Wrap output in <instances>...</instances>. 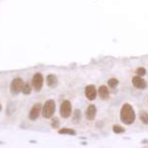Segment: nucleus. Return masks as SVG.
<instances>
[{
    "mask_svg": "<svg viewBox=\"0 0 148 148\" xmlns=\"http://www.w3.org/2000/svg\"><path fill=\"white\" fill-rule=\"evenodd\" d=\"M58 133L59 134H68V135H75L76 134L75 130H71V128H67V127H64V128L59 130Z\"/></svg>",
    "mask_w": 148,
    "mask_h": 148,
    "instance_id": "nucleus-12",
    "label": "nucleus"
},
{
    "mask_svg": "<svg viewBox=\"0 0 148 148\" xmlns=\"http://www.w3.org/2000/svg\"><path fill=\"white\" fill-rule=\"evenodd\" d=\"M76 118H77L78 121H80V119H81V113H80L79 110H75V111H74V118H73V121H75V120H76Z\"/></svg>",
    "mask_w": 148,
    "mask_h": 148,
    "instance_id": "nucleus-19",
    "label": "nucleus"
},
{
    "mask_svg": "<svg viewBox=\"0 0 148 148\" xmlns=\"http://www.w3.org/2000/svg\"><path fill=\"white\" fill-rule=\"evenodd\" d=\"M42 104L40 103H37L34 106L32 107V109L30 110V113H29V119L31 121H36L40 116V114H42Z\"/></svg>",
    "mask_w": 148,
    "mask_h": 148,
    "instance_id": "nucleus-6",
    "label": "nucleus"
},
{
    "mask_svg": "<svg viewBox=\"0 0 148 148\" xmlns=\"http://www.w3.org/2000/svg\"><path fill=\"white\" fill-rule=\"evenodd\" d=\"M31 92H32V88H31L30 84H29V83H25L22 89V93L24 95H30Z\"/></svg>",
    "mask_w": 148,
    "mask_h": 148,
    "instance_id": "nucleus-14",
    "label": "nucleus"
},
{
    "mask_svg": "<svg viewBox=\"0 0 148 148\" xmlns=\"http://www.w3.org/2000/svg\"><path fill=\"white\" fill-rule=\"evenodd\" d=\"M97 94H98L97 89L94 85H88L85 88V95L89 101H93V100L96 99Z\"/></svg>",
    "mask_w": 148,
    "mask_h": 148,
    "instance_id": "nucleus-7",
    "label": "nucleus"
},
{
    "mask_svg": "<svg viewBox=\"0 0 148 148\" xmlns=\"http://www.w3.org/2000/svg\"><path fill=\"white\" fill-rule=\"evenodd\" d=\"M121 121L125 125H132L135 121V113L132 106L127 103L123 105L121 110Z\"/></svg>",
    "mask_w": 148,
    "mask_h": 148,
    "instance_id": "nucleus-1",
    "label": "nucleus"
},
{
    "mask_svg": "<svg viewBox=\"0 0 148 148\" xmlns=\"http://www.w3.org/2000/svg\"><path fill=\"white\" fill-rule=\"evenodd\" d=\"M139 119L144 125H148V114L145 111H141L139 113Z\"/></svg>",
    "mask_w": 148,
    "mask_h": 148,
    "instance_id": "nucleus-13",
    "label": "nucleus"
},
{
    "mask_svg": "<svg viewBox=\"0 0 148 148\" xmlns=\"http://www.w3.org/2000/svg\"><path fill=\"white\" fill-rule=\"evenodd\" d=\"M97 114V109L94 105H89V107L86 110V118L88 121H93L95 120Z\"/></svg>",
    "mask_w": 148,
    "mask_h": 148,
    "instance_id": "nucleus-9",
    "label": "nucleus"
},
{
    "mask_svg": "<svg viewBox=\"0 0 148 148\" xmlns=\"http://www.w3.org/2000/svg\"><path fill=\"white\" fill-rule=\"evenodd\" d=\"M1 111H2V105L0 104V112H1Z\"/></svg>",
    "mask_w": 148,
    "mask_h": 148,
    "instance_id": "nucleus-20",
    "label": "nucleus"
},
{
    "mask_svg": "<svg viewBox=\"0 0 148 148\" xmlns=\"http://www.w3.org/2000/svg\"><path fill=\"white\" fill-rule=\"evenodd\" d=\"M145 73H146V69H145V68L139 67V68L136 69V74H137V75L143 76V75H145Z\"/></svg>",
    "mask_w": 148,
    "mask_h": 148,
    "instance_id": "nucleus-17",
    "label": "nucleus"
},
{
    "mask_svg": "<svg viewBox=\"0 0 148 148\" xmlns=\"http://www.w3.org/2000/svg\"><path fill=\"white\" fill-rule=\"evenodd\" d=\"M47 84L49 88H56L58 84V80L57 77L54 74H49L47 76Z\"/></svg>",
    "mask_w": 148,
    "mask_h": 148,
    "instance_id": "nucleus-10",
    "label": "nucleus"
},
{
    "mask_svg": "<svg viewBox=\"0 0 148 148\" xmlns=\"http://www.w3.org/2000/svg\"><path fill=\"white\" fill-rule=\"evenodd\" d=\"M58 125H59V121H58V119H57V118H53V119H52L51 126H52L53 128H57V127H58Z\"/></svg>",
    "mask_w": 148,
    "mask_h": 148,
    "instance_id": "nucleus-18",
    "label": "nucleus"
},
{
    "mask_svg": "<svg viewBox=\"0 0 148 148\" xmlns=\"http://www.w3.org/2000/svg\"><path fill=\"white\" fill-rule=\"evenodd\" d=\"M113 130H114V133H123V132H125V128L121 127V126H120V125H114Z\"/></svg>",
    "mask_w": 148,
    "mask_h": 148,
    "instance_id": "nucleus-16",
    "label": "nucleus"
},
{
    "mask_svg": "<svg viewBox=\"0 0 148 148\" xmlns=\"http://www.w3.org/2000/svg\"><path fill=\"white\" fill-rule=\"evenodd\" d=\"M132 84L135 88H137V89H141V90L145 89V88L147 87L146 81L143 79V78H141V76H139V75L134 76V77L132 78Z\"/></svg>",
    "mask_w": 148,
    "mask_h": 148,
    "instance_id": "nucleus-8",
    "label": "nucleus"
},
{
    "mask_svg": "<svg viewBox=\"0 0 148 148\" xmlns=\"http://www.w3.org/2000/svg\"><path fill=\"white\" fill-rule=\"evenodd\" d=\"M118 84H119V80L116 79V78H111V79H109L108 81V85H109V87H111V88L116 87Z\"/></svg>",
    "mask_w": 148,
    "mask_h": 148,
    "instance_id": "nucleus-15",
    "label": "nucleus"
},
{
    "mask_svg": "<svg viewBox=\"0 0 148 148\" xmlns=\"http://www.w3.org/2000/svg\"><path fill=\"white\" fill-rule=\"evenodd\" d=\"M98 94H99V96L102 100H107V99H109V97H110L109 89L104 85L100 86L99 90H98Z\"/></svg>",
    "mask_w": 148,
    "mask_h": 148,
    "instance_id": "nucleus-11",
    "label": "nucleus"
},
{
    "mask_svg": "<svg viewBox=\"0 0 148 148\" xmlns=\"http://www.w3.org/2000/svg\"><path fill=\"white\" fill-rule=\"evenodd\" d=\"M54 112H56V103L53 100L49 99L42 106V114L45 119H51L53 116Z\"/></svg>",
    "mask_w": 148,
    "mask_h": 148,
    "instance_id": "nucleus-2",
    "label": "nucleus"
},
{
    "mask_svg": "<svg viewBox=\"0 0 148 148\" xmlns=\"http://www.w3.org/2000/svg\"><path fill=\"white\" fill-rule=\"evenodd\" d=\"M32 84L34 89L37 92H40L42 88V85H44V76H42V73L38 72L36 73L34 76H33L32 79Z\"/></svg>",
    "mask_w": 148,
    "mask_h": 148,
    "instance_id": "nucleus-5",
    "label": "nucleus"
},
{
    "mask_svg": "<svg viewBox=\"0 0 148 148\" xmlns=\"http://www.w3.org/2000/svg\"><path fill=\"white\" fill-rule=\"evenodd\" d=\"M71 111H72V108H71L70 101L64 100L60 105V110H59L60 116H62L63 119H67L71 116Z\"/></svg>",
    "mask_w": 148,
    "mask_h": 148,
    "instance_id": "nucleus-4",
    "label": "nucleus"
},
{
    "mask_svg": "<svg viewBox=\"0 0 148 148\" xmlns=\"http://www.w3.org/2000/svg\"><path fill=\"white\" fill-rule=\"evenodd\" d=\"M24 84H25V82H24V80L22 78H20V77L14 78L10 84V93L13 96L18 95L20 92H22Z\"/></svg>",
    "mask_w": 148,
    "mask_h": 148,
    "instance_id": "nucleus-3",
    "label": "nucleus"
}]
</instances>
